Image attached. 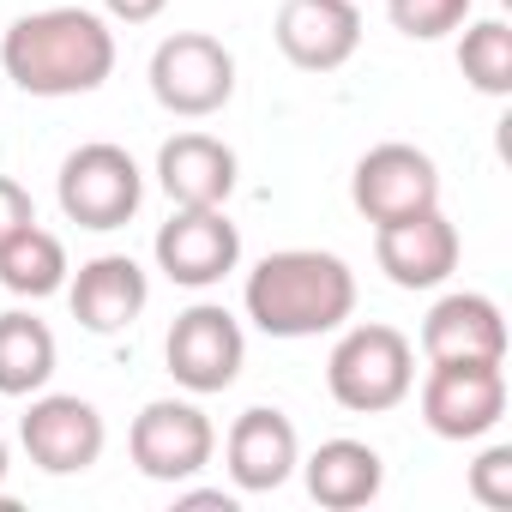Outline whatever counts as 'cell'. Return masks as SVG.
I'll use <instances>...</instances> for the list:
<instances>
[{"mask_svg": "<svg viewBox=\"0 0 512 512\" xmlns=\"http://www.w3.org/2000/svg\"><path fill=\"white\" fill-rule=\"evenodd\" d=\"M223 464H229V482L241 494H272L296 476L302 464V440H296V422L272 404H253L229 422V440H223Z\"/></svg>", "mask_w": 512, "mask_h": 512, "instance_id": "obj_14", "label": "cell"}, {"mask_svg": "<svg viewBox=\"0 0 512 512\" xmlns=\"http://www.w3.org/2000/svg\"><path fill=\"white\" fill-rule=\"evenodd\" d=\"M476 0H386V19L410 37V43H440L470 19Z\"/></svg>", "mask_w": 512, "mask_h": 512, "instance_id": "obj_22", "label": "cell"}, {"mask_svg": "<svg viewBox=\"0 0 512 512\" xmlns=\"http://www.w3.org/2000/svg\"><path fill=\"white\" fill-rule=\"evenodd\" d=\"M470 494L482 506H512V446H488L470 464Z\"/></svg>", "mask_w": 512, "mask_h": 512, "instance_id": "obj_23", "label": "cell"}, {"mask_svg": "<svg viewBox=\"0 0 512 512\" xmlns=\"http://www.w3.org/2000/svg\"><path fill=\"white\" fill-rule=\"evenodd\" d=\"M506 416V362H428L422 422L440 440H482Z\"/></svg>", "mask_w": 512, "mask_h": 512, "instance_id": "obj_7", "label": "cell"}, {"mask_svg": "<svg viewBox=\"0 0 512 512\" xmlns=\"http://www.w3.org/2000/svg\"><path fill=\"white\" fill-rule=\"evenodd\" d=\"M55 199H61L67 223H79V229H121L139 211V199H145V175H139V163L121 145L91 139V145L67 151Z\"/></svg>", "mask_w": 512, "mask_h": 512, "instance_id": "obj_4", "label": "cell"}, {"mask_svg": "<svg viewBox=\"0 0 512 512\" xmlns=\"http://www.w3.org/2000/svg\"><path fill=\"white\" fill-rule=\"evenodd\" d=\"M458 253H464V241H458V229L440 205L416 211V217H398V223H374V260L398 290L446 284L458 272Z\"/></svg>", "mask_w": 512, "mask_h": 512, "instance_id": "obj_12", "label": "cell"}, {"mask_svg": "<svg viewBox=\"0 0 512 512\" xmlns=\"http://www.w3.org/2000/svg\"><path fill=\"white\" fill-rule=\"evenodd\" d=\"M163 362L175 374V386H187L193 398H211V392H229L241 362H247V338H241V320L217 302H193L187 314H175L169 326V344H163Z\"/></svg>", "mask_w": 512, "mask_h": 512, "instance_id": "obj_6", "label": "cell"}, {"mask_svg": "<svg viewBox=\"0 0 512 512\" xmlns=\"http://www.w3.org/2000/svg\"><path fill=\"white\" fill-rule=\"evenodd\" d=\"M422 356L428 362H506V320L488 296L452 290L422 320Z\"/></svg>", "mask_w": 512, "mask_h": 512, "instance_id": "obj_17", "label": "cell"}, {"mask_svg": "<svg viewBox=\"0 0 512 512\" xmlns=\"http://www.w3.org/2000/svg\"><path fill=\"white\" fill-rule=\"evenodd\" d=\"M235 151L217 133H175L157 151V187L169 193V205L181 211H205V205H229L235 193Z\"/></svg>", "mask_w": 512, "mask_h": 512, "instance_id": "obj_16", "label": "cell"}, {"mask_svg": "<svg viewBox=\"0 0 512 512\" xmlns=\"http://www.w3.org/2000/svg\"><path fill=\"white\" fill-rule=\"evenodd\" d=\"M127 452H133L139 476H151V482H187V476H199L211 464L217 428L187 398H151L133 416V428H127Z\"/></svg>", "mask_w": 512, "mask_h": 512, "instance_id": "obj_8", "label": "cell"}, {"mask_svg": "<svg viewBox=\"0 0 512 512\" xmlns=\"http://www.w3.org/2000/svg\"><path fill=\"white\" fill-rule=\"evenodd\" d=\"M151 253H157V272L169 284L211 290V284H223L241 266V229L229 223L223 205H205V211H181L175 205V217L157 229Z\"/></svg>", "mask_w": 512, "mask_h": 512, "instance_id": "obj_10", "label": "cell"}, {"mask_svg": "<svg viewBox=\"0 0 512 512\" xmlns=\"http://www.w3.org/2000/svg\"><path fill=\"white\" fill-rule=\"evenodd\" d=\"M350 199L368 223H398V217H416V211L440 205V169H434L428 151H416L404 139H386V145L362 151V163L350 175Z\"/></svg>", "mask_w": 512, "mask_h": 512, "instance_id": "obj_11", "label": "cell"}, {"mask_svg": "<svg viewBox=\"0 0 512 512\" xmlns=\"http://www.w3.org/2000/svg\"><path fill=\"white\" fill-rule=\"evenodd\" d=\"M241 308L266 338H320L356 314V272L338 253L284 247V253H266L247 272Z\"/></svg>", "mask_w": 512, "mask_h": 512, "instance_id": "obj_2", "label": "cell"}, {"mask_svg": "<svg viewBox=\"0 0 512 512\" xmlns=\"http://www.w3.org/2000/svg\"><path fill=\"white\" fill-rule=\"evenodd\" d=\"M19 440H25V452H31V464L43 476H79V470H91L103 458L109 428H103L91 398H79V392H37L31 410L19 416Z\"/></svg>", "mask_w": 512, "mask_h": 512, "instance_id": "obj_9", "label": "cell"}, {"mask_svg": "<svg viewBox=\"0 0 512 512\" xmlns=\"http://www.w3.org/2000/svg\"><path fill=\"white\" fill-rule=\"evenodd\" d=\"M458 67L482 97H506L512 91V31H506V19L470 25L464 43H458Z\"/></svg>", "mask_w": 512, "mask_h": 512, "instance_id": "obj_21", "label": "cell"}, {"mask_svg": "<svg viewBox=\"0 0 512 512\" xmlns=\"http://www.w3.org/2000/svg\"><path fill=\"white\" fill-rule=\"evenodd\" d=\"M37 217V205H31V193L13 181V175H0V241H7L19 223H31Z\"/></svg>", "mask_w": 512, "mask_h": 512, "instance_id": "obj_24", "label": "cell"}, {"mask_svg": "<svg viewBox=\"0 0 512 512\" xmlns=\"http://www.w3.org/2000/svg\"><path fill=\"white\" fill-rule=\"evenodd\" d=\"M151 97L181 121H205L235 97V55L205 31H175L151 55Z\"/></svg>", "mask_w": 512, "mask_h": 512, "instance_id": "obj_5", "label": "cell"}, {"mask_svg": "<svg viewBox=\"0 0 512 512\" xmlns=\"http://www.w3.org/2000/svg\"><path fill=\"white\" fill-rule=\"evenodd\" d=\"M55 362H61L55 332L37 314L25 308L0 314V398H37L55 380Z\"/></svg>", "mask_w": 512, "mask_h": 512, "instance_id": "obj_20", "label": "cell"}, {"mask_svg": "<svg viewBox=\"0 0 512 512\" xmlns=\"http://www.w3.org/2000/svg\"><path fill=\"white\" fill-rule=\"evenodd\" d=\"M272 37H278L290 67L338 73L362 49V7H356V0H284Z\"/></svg>", "mask_w": 512, "mask_h": 512, "instance_id": "obj_13", "label": "cell"}, {"mask_svg": "<svg viewBox=\"0 0 512 512\" xmlns=\"http://www.w3.org/2000/svg\"><path fill=\"white\" fill-rule=\"evenodd\" d=\"M0 67L31 97H85L115 73V31L91 7H43L7 25Z\"/></svg>", "mask_w": 512, "mask_h": 512, "instance_id": "obj_1", "label": "cell"}, {"mask_svg": "<svg viewBox=\"0 0 512 512\" xmlns=\"http://www.w3.org/2000/svg\"><path fill=\"white\" fill-rule=\"evenodd\" d=\"M163 7H169V0H103V13L121 19V25H151Z\"/></svg>", "mask_w": 512, "mask_h": 512, "instance_id": "obj_25", "label": "cell"}, {"mask_svg": "<svg viewBox=\"0 0 512 512\" xmlns=\"http://www.w3.org/2000/svg\"><path fill=\"white\" fill-rule=\"evenodd\" d=\"M344 338L326 356V386L344 410L356 416H380L398 410L416 392V344L398 326L362 320V326H338Z\"/></svg>", "mask_w": 512, "mask_h": 512, "instance_id": "obj_3", "label": "cell"}, {"mask_svg": "<svg viewBox=\"0 0 512 512\" xmlns=\"http://www.w3.org/2000/svg\"><path fill=\"white\" fill-rule=\"evenodd\" d=\"M175 506H223V512H235V494H223V488H199V494H181Z\"/></svg>", "mask_w": 512, "mask_h": 512, "instance_id": "obj_26", "label": "cell"}, {"mask_svg": "<svg viewBox=\"0 0 512 512\" xmlns=\"http://www.w3.org/2000/svg\"><path fill=\"white\" fill-rule=\"evenodd\" d=\"M67 302H73V320H79L85 332L109 338V332H127V326L145 314V302H151V278H145L139 260H127V253H97V260L79 266Z\"/></svg>", "mask_w": 512, "mask_h": 512, "instance_id": "obj_15", "label": "cell"}, {"mask_svg": "<svg viewBox=\"0 0 512 512\" xmlns=\"http://www.w3.org/2000/svg\"><path fill=\"white\" fill-rule=\"evenodd\" d=\"M302 476H308V494L320 506H332V512H356V506H368L386 488L380 452L368 440H344V434L326 440V446H314V458L302 464Z\"/></svg>", "mask_w": 512, "mask_h": 512, "instance_id": "obj_18", "label": "cell"}, {"mask_svg": "<svg viewBox=\"0 0 512 512\" xmlns=\"http://www.w3.org/2000/svg\"><path fill=\"white\" fill-rule=\"evenodd\" d=\"M67 247H61V235L55 229H43L37 217L31 223H19L7 241H0V290L7 296H25V302H43V296H55L61 284H67Z\"/></svg>", "mask_w": 512, "mask_h": 512, "instance_id": "obj_19", "label": "cell"}, {"mask_svg": "<svg viewBox=\"0 0 512 512\" xmlns=\"http://www.w3.org/2000/svg\"><path fill=\"white\" fill-rule=\"evenodd\" d=\"M0 482H7V440H0Z\"/></svg>", "mask_w": 512, "mask_h": 512, "instance_id": "obj_27", "label": "cell"}]
</instances>
